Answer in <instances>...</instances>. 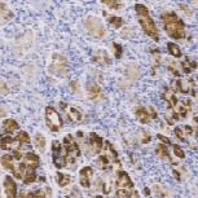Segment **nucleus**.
Wrapping results in <instances>:
<instances>
[{
  "instance_id": "1",
  "label": "nucleus",
  "mask_w": 198,
  "mask_h": 198,
  "mask_svg": "<svg viewBox=\"0 0 198 198\" xmlns=\"http://www.w3.org/2000/svg\"><path fill=\"white\" fill-rule=\"evenodd\" d=\"M162 21L165 25V30L168 32L171 38L173 39H183L185 36L184 31V22L177 17L173 12H166L162 14Z\"/></svg>"
},
{
  "instance_id": "2",
  "label": "nucleus",
  "mask_w": 198,
  "mask_h": 198,
  "mask_svg": "<svg viewBox=\"0 0 198 198\" xmlns=\"http://www.w3.org/2000/svg\"><path fill=\"white\" fill-rule=\"evenodd\" d=\"M63 145H65V155H66V162L74 165L75 161L78 159V157L80 155V149L78 147V144L74 141V137L71 135H67L63 140Z\"/></svg>"
},
{
  "instance_id": "3",
  "label": "nucleus",
  "mask_w": 198,
  "mask_h": 198,
  "mask_svg": "<svg viewBox=\"0 0 198 198\" xmlns=\"http://www.w3.org/2000/svg\"><path fill=\"white\" fill-rule=\"evenodd\" d=\"M45 120H47V124H48L49 130L53 132H57L62 127V118L53 106L45 108Z\"/></svg>"
},
{
  "instance_id": "4",
  "label": "nucleus",
  "mask_w": 198,
  "mask_h": 198,
  "mask_svg": "<svg viewBox=\"0 0 198 198\" xmlns=\"http://www.w3.org/2000/svg\"><path fill=\"white\" fill-rule=\"evenodd\" d=\"M52 65H51V71L56 74V75H60V77H65L67 75L69 71V66H67V60L63 56L55 53L53 57H52Z\"/></svg>"
},
{
  "instance_id": "5",
  "label": "nucleus",
  "mask_w": 198,
  "mask_h": 198,
  "mask_svg": "<svg viewBox=\"0 0 198 198\" xmlns=\"http://www.w3.org/2000/svg\"><path fill=\"white\" fill-rule=\"evenodd\" d=\"M86 26L91 32V35H93L95 38H102L106 34V30H105V26L102 25V22L98 18H96V17H88L86 21Z\"/></svg>"
},
{
  "instance_id": "6",
  "label": "nucleus",
  "mask_w": 198,
  "mask_h": 198,
  "mask_svg": "<svg viewBox=\"0 0 198 198\" xmlns=\"http://www.w3.org/2000/svg\"><path fill=\"white\" fill-rule=\"evenodd\" d=\"M139 18H140V25H141L145 34L149 35L155 42H158V29H157L154 21L150 18V16H143V17H139Z\"/></svg>"
},
{
  "instance_id": "7",
  "label": "nucleus",
  "mask_w": 198,
  "mask_h": 198,
  "mask_svg": "<svg viewBox=\"0 0 198 198\" xmlns=\"http://www.w3.org/2000/svg\"><path fill=\"white\" fill-rule=\"evenodd\" d=\"M60 105H61V109L66 112L67 118L71 120V122H74V123H82V122L84 120V115H83V113L79 112L77 108L69 106V105L65 104V102H61Z\"/></svg>"
},
{
  "instance_id": "8",
  "label": "nucleus",
  "mask_w": 198,
  "mask_h": 198,
  "mask_svg": "<svg viewBox=\"0 0 198 198\" xmlns=\"http://www.w3.org/2000/svg\"><path fill=\"white\" fill-rule=\"evenodd\" d=\"M115 185L118 189H132L133 183L126 171H118L115 177Z\"/></svg>"
},
{
  "instance_id": "9",
  "label": "nucleus",
  "mask_w": 198,
  "mask_h": 198,
  "mask_svg": "<svg viewBox=\"0 0 198 198\" xmlns=\"http://www.w3.org/2000/svg\"><path fill=\"white\" fill-rule=\"evenodd\" d=\"M80 185L83 188H89L91 179L93 177V168L89 166H86L80 170Z\"/></svg>"
},
{
  "instance_id": "10",
  "label": "nucleus",
  "mask_w": 198,
  "mask_h": 198,
  "mask_svg": "<svg viewBox=\"0 0 198 198\" xmlns=\"http://www.w3.org/2000/svg\"><path fill=\"white\" fill-rule=\"evenodd\" d=\"M4 188H5V194L7 198H16L17 196V185L12 176H5L4 180Z\"/></svg>"
},
{
  "instance_id": "11",
  "label": "nucleus",
  "mask_w": 198,
  "mask_h": 198,
  "mask_svg": "<svg viewBox=\"0 0 198 198\" xmlns=\"http://www.w3.org/2000/svg\"><path fill=\"white\" fill-rule=\"evenodd\" d=\"M23 163L26 165L27 170H35V168L39 167V157L32 151H29L25 155V162Z\"/></svg>"
},
{
  "instance_id": "12",
  "label": "nucleus",
  "mask_w": 198,
  "mask_h": 198,
  "mask_svg": "<svg viewBox=\"0 0 198 198\" xmlns=\"http://www.w3.org/2000/svg\"><path fill=\"white\" fill-rule=\"evenodd\" d=\"M93 61L100 63V65H106V66L112 63V60H110L106 51H96L95 55H93Z\"/></svg>"
},
{
  "instance_id": "13",
  "label": "nucleus",
  "mask_w": 198,
  "mask_h": 198,
  "mask_svg": "<svg viewBox=\"0 0 198 198\" xmlns=\"http://www.w3.org/2000/svg\"><path fill=\"white\" fill-rule=\"evenodd\" d=\"M102 149L105 150V155L109 158V161L112 159L113 162H119V157H118V153H116V150L114 149V147L109 141H105L102 144Z\"/></svg>"
},
{
  "instance_id": "14",
  "label": "nucleus",
  "mask_w": 198,
  "mask_h": 198,
  "mask_svg": "<svg viewBox=\"0 0 198 198\" xmlns=\"http://www.w3.org/2000/svg\"><path fill=\"white\" fill-rule=\"evenodd\" d=\"M89 144H91V147L93 148V151H95V153H100V151L102 150L104 140L98 136L97 133L92 132V133H89Z\"/></svg>"
},
{
  "instance_id": "15",
  "label": "nucleus",
  "mask_w": 198,
  "mask_h": 198,
  "mask_svg": "<svg viewBox=\"0 0 198 198\" xmlns=\"http://www.w3.org/2000/svg\"><path fill=\"white\" fill-rule=\"evenodd\" d=\"M18 127H20L18 123H17L14 119H5L3 122V132L0 131V135L5 136V133H12V132H14L16 130H18Z\"/></svg>"
},
{
  "instance_id": "16",
  "label": "nucleus",
  "mask_w": 198,
  "mask_h": 198,
  "mask_svg": "<svg viewBox=\"0 0 198 198\" xmlns=\"http://www.w3.org/2000/svg\"><path fill=\"white\" fill-rule=\"evenodd\" d=\"M87 92H88V97L91 100H96V98L100 97V95H101V88L97 83L89 82V83L87 84Z\"/></svg>"
},
{
  "instance_id": "17",
  "label": "nucleus",
  "mask_w": 198,
  "mask_h": 198,
  "mask_svg": "<svg viewBox=\"0 0 198 198\" xmlns=\"http://www.w3.org/2000/svg\"><path fill=\"white\" fill-rule=\"evenodd\" d=\"M163 98H165V100L167 101L170 109H173L175 106H176V104H177L176 95H175L173 92H171L170 89H165V92H163Z\"/></svg>"
},
{
  "instance_id": "18",
  "label": "nucleus",
  "mask_w": 198,
  "mask_h": 198,
  "mask_svg": "<svg viewBox=\"0 0 198 198\" xmlns=\"http://www.w3.org/2000/svg\"><path fill=\"white\" fill-rule=\"evenodd\" d=\"M52 159H53V165L57 168H63L66 166V155L62 153H58V154H52Z\"/></svg>"
},
{
  "instance_id": "19",
  "label": "nucleus",
  "mask_w": 198,
  "mask_h": 198,
  "mask_svg": "<svg viewBox=\"0 0 198 198\" xmlns=\"http://www.w3.org/2000/svg\"><path fill=\"white\" fill-rule=\"evenodd\" d=\"M136 118L139 119V122L140 123H143V124H145V123H148V122L150 120V116H149V112L145 108H139L137 110H136Z\"/></svg>"
},
{
  "instance_id": "20",
  "label": "nucleus",
  "mask_w": 198,
  "mask_h": 198,
  "mask_svg": "<svg viewBox=\"0 0 198 198\" xmlns=\"http://www.w3.org/2000/svg\"><path fill=\"white\" fill-rule=\"evenodd\" d=\"M12 17H13V13L7 9V5L5 4H0V23H5L7 21H9Z\"/></svg>"
},
{
  "instance_id": "21",
  "label": "nucleus",
  "mask_w": 198,
  "mask_h": 198,
  "mask_svg": "<svg viewBox=\"0 0 198 198\" xmlns=\"http://www.w3.org/2000/svg\"><path fill=\"white\" fill-rule=\"evenodd\" d=\"M14 139L12 136H2V139H0V148H2L3 150H8L12 148V144H13Z\"/></svg>"
},
{
  "instance_id": "22",
  "label": "nucleus",
  "mask_w": 198,
  "mask_h": 198,
  "mask_svg": "<svg viewBox=\"0 0 198 198\" xmlns=\"http://www.w3.org/2000/svg\"><path fill=\"white\" fill-rule=\"evenodd\" d=\"M155 154L161 157L163 159H170V154H168V150H167V147L163 144H159L158 147L155 148Z\"/></svg>"
},
{
  "instance_id": "23",
  "label": "nucleus",
  "mask_w": 198,
  "mask_h": 198,
  "mask_svg": "<svg viewBox=\"0 0 198 198\" xmlns=\"http://www.w3.org/2000/svg\"><path fill=\"white\" fill-rule=\"evenodd\" d=\"M2 166L7 170H13V155H9V154H5L2 157Z\"/></svg>"
},
{
  "instance_id": "24",
  "label": "nucleus",
  "mask_w": 198,
  "mask_h": 198,
  "mask_svg": "<svg viewBox=\"0 0 198 198\" xmlns=\"http://www.w3.org/2000/svg\"><path fill=\"white\" fill-rule=\"evenodd\" d=\"M25 170H26V165H25V163H20V165L17 166V167H13V170H12V173H13L14 177H17V179H22Z\"/></svg>"
},
{
  "instance_id": "25",
  "label": "nucleus",
  "mask_w": 198,
  "mask_h": 198,
  "mask_svg": "<svg viewBox=\"0 0 198 198\" xmlns=\"http://www.w3.org/2000/svg\"><path fill=\"white\" fill-rule=\"evenodd\" d=\"M70 181H71V179H70L69 175H63V173H60V172L57 173V183L60 186H62V188L63 186H67L70 184Z\"/></svg>"
},
{
  "instance_id": "26",
  "label": "nucleus",
  "mask_w": 198,
  "mask_h": 198,
  "mask_svg": "<svg viewBox=\"0 0 198 198\" xmlns=\"http://www.w3.org/2000/svg\"><path fill=\"white\" fill-rule=\"evenodd\" d=\"M34 141H35V145H36L40 151H44V149H45V139L40 135V133H36V135H35Z\"/></svg>"
},
{
  "instance_id": "27",
  "label": "nucleus",
  "mask_w": 198,
  "mask_h": 198,
  "mask_svg": "<svg viewBox=\"0 0 198 198\" xmlns=\"http://www.w3.org/2000/svg\"><path fill=\"white\" fill-rule=\"evenodd\" d=\"M16 140H17V141H18L21 145H23V144H29V143L31 141L30 136H29V133H27V132H25V131L18 132V135L16 136Z\"/></svg>"
},
{
  "instance_id": "28",
  "label": "nucleus",
  "mask_w": 198,
  "mask_h": 198,
  "mask_svg": "<svg viewBox=\"0 0 198 198\" xmlns=\"http://www.w3.org/2000/svg\"><path fill=\"white\" fill-rule=\"evenodd\" d=\"M23 181L26 184H31L34 181H36V175L34 173V170H27L25 176H23Z\"/></svg>"
},
{
  "instance_id": "29",
  "label": "nucleus",
  "mask_w": 198,
  "mask_h": 198,
  "mask_svg": "<svg viewBox=\"0 0 198 198\" xmlns=\"http://www.w3.org/2000/svg\"><path fill=\"white\" fill-rule=\"evenodd\" d=\"M97 166L101 168V170H105V168H109V158L106 155H100L97 158Z\"/></svg>"
},
{
  "instance_id": "30",
  "label": "nucleus",
  "mask_w": 198,
  "mask_h": 198,
  "mask_svg": "<svg viewBox=\"0 0 198 198\" xmlns=\"http://www.w3.org/2000/svg\"><path fill=\"white\" fill-rule=\"evenodd\" d=\"M116 198H131L132 197V189H118L115 192Z\"/></svg>"
},
{
  "instance_id": "31",
  "label": "nucleus",
  "mask_w": 198,
  "mask_h": 198,
  "mask_svg": "<svg viewBox=\"0 0 198 198\" xmlns=\"http://www.w3.org/2000/svg\"><path fill=\"white\" fill-rule=\"evenodd\" d=\"M135 10H136V13L139 14V17L149 16V10H148V8L145 7V5H143V4H136V5H135Z\"/></svg>"
},
{
  "instance_id": "32",
  "label": "nucleus",
  "mask_w": 198,
  "mask_h": 198,
  "mask_svg": "<svg viewBox=\"0 0 198 198\" xmlns=\"http://www.w3.org/2000/svg\"><path fill=\"white\" fill-rule=\"evenodd\" d=\"M168 49H170V53L172 56H175V57H180V56H181V51H180L177 44L170 43V44H168Z\"/></svg>"
},
{
  "instance_id": "33",
  "label": "nucleus",
  "mask_w": 198,
  "mask_h": 198,
  "mask_svg": "<svg viewBox=\"0 0 198 198\" xmlns=\"http://www.w3.org/2000/svg\"><path fill=\"white\" fill-rule=\"evenodd\" d=\"M109 22H110V25H112L113 27H115V29H119L122 26V18L120 17H116V16L109 17Z\"/></svg>"
},
{
  "instance_id": "34",
  "label": "nucleus",
  "mask_w": 198,
  "mask_h": 198,
  "mask_svg": "<svg viewBox=\"0 0 198 198\" xmlns=\"http://www.w3.org/2000/svg\"><path fill=\"white\" fill-rule=\"evenodd\" d=\"M62 151V144L60 141H53L52 143V154H58Z\"/></svg>"
},
{
  "instance_id": "35",
  "label": "nucleus",
  "mask_w": 198,
  "mask_h": 198,
  "mask_svg": "<svg viewBox=\"0 0 198 198\" xmlns=\"http://www.w3.org/2000/svg\"><path fill=\"white\" fill-rule=\"evenodd\" d=\"M173 153H175V155H176L177 158H180V159H184V158H185L184 150L180 148L179 145H173Z\"/></svg>"
},
{
  "instance_id": "36",
  "label": "nucleus",
  "mask_w": 198,
  "mask_h": 198,
  "mask_svg": "<svg viewBox=\"0 0 198 198\" xmlns=\"http://www.w3.org/2000/svg\"><path fill=\"white\" fill-rule=\"evenodd\" d=\"M101 3L109 5V7H110V8H113V9H118V8H120V4H119V3H116L115 0H102Z\"/></svg>"
},
{
  "instance_id": "37",
  "label": "nucleus",
  "mask_w": 198,
  "mask_h": 198,
  "mask_svg": "<svg viewBox=\"0 0 198 198\" xmlns=\"http://www.w3.org/2000/svg\"><path fill=\"white\" fill-rule=\"evenodd\" d=\"M150 140H151V137H150L149 133L145 132V131H141V143L148 144V143H150Z\"/></svg>"
},
{
  "instance_id": "38",
  "label": "nucleus",
  "mask_w": 198,
  "mask_h": 198,
  "mask_svg": "<svg viewBox=\"0 0 198 198\" xmlns=\"http://www.w3.org/2000/svg\"><path fill=\"white\" fill-rule=\"evenodd\" d=\"M102 192L105 194H109L110 192H112V183H110V181H105L102 184Z\"/></svg>"
},
{
  "instance_id": "39",
  "label": "nucleus",
  "mask_w": 198,
  "mask_h": 198,
  "mask_svg": "<svg viewBox=\"0 0 198 198\" xmlns=\"http://www.w3.org/2000/svg\"><path fill=\"white\" fill-rule=\"evenodd\" d=\"M167 70H168V71H171L173 75H176V77H180V71H179L176 67H175V62H171L170 66L167 67Z\"/></svg>"
},
{
  "instance_id": "40",
  "label": "nucleus",
  "mask_w": 198,
  "mask_h": 198,
  "mask_svg": "<svg viewBox=\"0 0 198 198\" xmlns=\"http://www.w3.org/2000/svg\"><path fill=\"white\" fill-rule=\"evenodd\" d=\"M113 47H114V51H115V57L119 58V57L122 56V47H120L118 43H114Z\"/></svg>"
},
{
  "instance_id": "41",
  "label": "nucleus",
  "mask_w": 198,
  "mask_h": 198,
  "mask_svg": "<svg viewBox=\"0 0 198 198\" xmlns=\"http://www.w3.org/2000/svg\"><path fill=\"white\" fill-rule=\"evenodd\" d=\"M12 155H13V158L14 159H21V157H22V151H21V148H16L13 150V153H12Z\"/></svg>"
},
{
  "instance_id": "42",
  "label": "nucleus",
  "mask_w": 198,
  "mask_h": 198,
  "mask_svg": "<svg viewBox=\"0 0 198 198\" xmlns=\"http://www.w3.org/2000/svg\"><path fill=\"white\" fill-rule=\"evenodd\" d=\"M175 135H176V137H177V139L181 140V141H185V139H184V135H183L181 128H179V127L175 128Z\"/></svg>"
},
{
  "instance_id": "43",
  "label": "nucleus",
  "mask_w": 198,
  "mask_h": 198,
  "mask_svg": "<svg viewBox=\"0 0 198 198\" xmlns=\"http://www.w3.org/2000/svg\"><path fill=\"white\" fill-rule=\"evenodd\" d=\"M155 193L158 194L159 197H162V198H163V197H166V194H167L166 192L162 189V186H159V185H155Z\"/></svg>"
},
{
  "instance_id": "44",
  "label": "nucleus",
  "mask_w": 198,
  "mask_h": 198,
  "mask_svg": "<svg viewBox=\"0 0 198 198\" xmlns=\"http://www.w3.org/2000/svg\"><path fill=\"white\" fill-rule=\"evenodd\" d=\"M66 198H82V194H80V192L78 189H74L71 192V194L66 196Z\"/></svg>"
},
{
  "instance_id": "45",
  "label": "nucleus",
  "mask_w": 198,
  "mask_h": 198,
  "mask_svg": "<svg viewBox=\"0 0 198 198\" xmlns=\"http://www.w3.org/2000/svg\"><path fill=\"white\" fill-rule=\"evenodd\" d=\"M181 67H183V70H184V74H190L192 69H190V66H189L188 62H181Z\"/></svg>"
},
{
  "instance_id": "46",
  "label": "nucleus",
  "mask_w": 198,
  "mask_h": 198,
  "mask_svg": "<svg viewBox=\"0 0 198 198\" xmlns=\"http://www.w3.org/2000/svg\"><path fill=\"white\" fill-rule=\"evenodd\" d=\"M149 116H150V118H153V119H157V118H158V113H157L155 112V109H154V106H150L149 108Z\"/></svg>"
},
{
  "instance_id": "47",
  "label": "nucleus",
  "mask_w": 198,
  "mask_h": 198,
  "mask_svg": "<svg viewBox=\"0 0 198 198\" xmlns=\"http://www.w3.org/2000/svg\"><path fill=\"white\" fill-rule=\"evenodd\" d=\"M157 136H158V139L161 140V141H162L163 144H166V145H171V140L168 139V137L163 136V135H157Z\"/></svg>"
},
{
  "instance_id": "48",
  "label": "nucleus",
  "mask_w": 198,
  "mask_h": 198,
  "mask_svg": "<svg viewBox=\"0 0 198 198\" xmlns=\"http://www.w3.org/2000/svg\"><path fill=\"white\" fill-rule=\"evenodd\" d=\"M0 92H2L3 95H7V93L9 92L8 87L5 86V83H4V82H0Z\"/></svg>"
},
{
  "instance_id": "49",
  "label": "nucleus",
  "mask_w": 198,
  "mask_h": 198,
  "mask_svg": "<svg viewBox=\"0 0 198 198\" xmlns=\"http://www.w3.org/2000/svg\"><path fill=\"white\" fill-rule=\"evenodd\" d=\"M184 131H185V133H186L188 136H192V135H193V128H192V126H188V124L184 126Z\"/></svg>"
},
{
  "instance_id": "50",
  "label": "nucleus",
  "mask_w": 198,
  "mask_h": 198,
  "mask_svg": "<svg viewBox=\"0 0 198 198\" xmlns=\"http://www.w3.org/2000/svg\"><path fill=\"white\" fill-rule=\"evenodd\" d=\"M18 198H31V193H27V192L22 190L20 193V196H18Z\"/></svg>"
},
{
  "instance_id": "51",
  "label": "nucleus",
  "mask_w": 198,
  "mask_h": 198,
  "mask_svg": "<svg viewBox=\"0 0 198 198\" xmlns=\"http://www.w3.org/2000/svg\"><path fill=\"white\" fill-rule=\"evenodd\" d=\"M172 173H173V177H175V179H176V180H180V173H179L176 170H173Z\"/></svg>"
},
{
  "instance_id": "52",
  "label": "nucleus",
  "mask_w": 198,
  "mask_h": 198,
  "mask_svg": "<svg viewBox=\"0 0 198 198\" xmlns=\"http://www.w3.org/2000/svg\"><path fill=\"white\" fill-rule=\"evenodd\" d=\"M71 87H73V89L77 91L78 89V82L75 80V82H71Z\"/></svg>"
},
{
  "instance_id": "53",
  "label": "nucleus",
  "mask_w": 198,
  "mask_h": 198,
  "mask_svg": "<svg viewBox=\"0 0 198 198\" xmlns=\"http://www.w3.org/2000/svg\"><path fill=\"white\" fill-rule=\"evenodd\" d=\"M181 9H184V10H185V13H186V14H189V16L192 14V13H190V10H189V8H186L185 5H181Z\"/></svg>"
},
{
  "instance_id": "54",
  "label": "nucleus",
  "mask_w": 198,
  "mask_h": 198,
  "mask_svg": "<svg viewBox=\"0 0 198 198\" xmlns=\"http://www.w3.org/2000/svg\"><path fill=\"white\" fill-rule=\"evenodd\" d=\"M144 193H145V196H149L150 194V189L149 188H145L144 189Z\"/></svg>"
},
{
  "instance_id": "55",
  "label": "nucleus",
  "mask_w": 198,
  "mask_h": 198,
  "mask_svg": "<svg viewBox=\"0 0 198 198\" xmlns=\"http://www.w3.org/2000/svg\"><path fill=\"white\" fill-rule=\"evenodd\" d=\"M95 198H102V197H101V196H96Z\"/></svg>"
}]
</instances>
